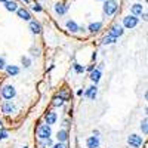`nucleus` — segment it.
<instances>
[{"label": "nucleus", "instance_id": "6ab92c4d", "mask_svg": "<svg viewBox=\"0 0 148 148\" xmlns=\"http://www.w3.org/2000/svg\"><path fill=\"white\" fill-rule=\"evenodd\" d=\"M102 28V22H93L89 25V31L90 33H96V31H99Z\"/></svg>", "mask_w": 148, "mask_h": 148}, {"label": "nucleus", "instance_id": "aec40b11", "mask_svg": "<svg viewBox=\"0 0 148 148\" xmlns=\"http://www.w3.org/2000/svg\"><path fill=\"white\" fill-rule=\"evenodd\" d=\"M55 12L58 15H64L65 12H67V6H64L62 3H58L56 6H55Z\"/></svg>", "mask_w": 148, "mask_h": 148}, {"label": "nucleus", "instance_id": "f257e3e1", "mask_svg": "<svg viewBox=\"0 0 148 148\" xmlns=\"http://www.w3.org/2000/svg\"><path fill=\"white\" fill-rule=\"evenodd\" d=\"M119 9V5L116 0H105L104 3V12L107 14V16H113Z\"/></svg>", "mask_w": 148, "mask_h": 148}, {"label": "nucleus", "instance_id": "5701e85b", "mask_svg": "<svg viewBox=\"0 0 148 148\" xmlns=\"http://www.w3.org/2000/svg\"><path fill=\"white\" fill-rule=\"evenodd\" d=\"M21 62H22V65L25 67V68H28V67L31 65V59H30L28 56H22V58H21Z\"/></svg>", "mask_w": 148, "mask_h": 148}, {"label": "nucleus", "instance_id": "f03ea898", "mask_svg": "<svg viewBox=\"0 0 148 148\" xmlns=\"http://www.w3.org/2000/svg\"><path fill=\"white\" fill-rule=\"evenodd\" d=\"M51 126L49 125H42L39 126V129H37V135H39L40 139H49L51 138Z\"/></svg>", "mask_w": 148, "mask_h": 148}, {"label": "nucleus", "instance_id": "6e6552de", "mask_svg": "<svg viewBox=\"0 0 148 148\" xmlns=\"http://www.w3.org/2000/svg\"><path fill=\"white\" fill-rule=\"evenodd\" d=\"M14 110H15V107H14V104H12L10 101H6V102H3L2 104V111L5 114H10V113H14Z\"/></svg>", "mask_w": 148, "mask_h": 148}, {"label": "nucleus", "instance_id": "9b49d317", "mask_svg": "<svg viewBox=\"0 0 148 148\" xmlns=\"http://www.w3.org/2000/svg\"><path fill=\"white\" fill-rule=\"evenodd\" d=\"M45 120H46V125H53V123L56 121V113H53V111H51V113H47L45 116Z\"/></svg>", "mask_w": 148, "mask_h": 148}, {"label": "nucleus", "instance_id": "f8f14e48", "mask_svg": "<svg viewBox=\"0 0 148 148\" xmlns=\"http://www.w3.org/2000/svg\"><path fill=\"white\" fill-rule=\"evenodd\" d=\"M84 95L88 98H90V99H95L96 98V86H90V88H88L86 92H84Z\"/></svg>", "mask_w": 148, "mask_h": 148}, {"label": "nucleus", "instance_id": "412c9836", "mask_svg": "<svg viewBox=\"0 0 148 148\" xmlns=\"http://www.w3.org/2000/svg\"><path fill=\"white\" fill-rule=\"evenodd\" d=\"M117 39H114V37H111V36H105L104 39H102V45H111V43H116Z\"/></svg>", "mask_w": 148, "mask_h": 148}, {"label": "nucleus", "instance_id": "72a5a7b5", "mask_svg": "<svg viewBox=\"0 0 148 148\" xmlns=\"http://www.w3.org/2000/svg\"><path fill=\"white\" fill-rule=\"evenodd\" d=\"M104 2H105V0H104Z\"/></svg>", "mask_w": 148, "mask_h": 148}, {"label": "nucleus", "instance_id": "a878e982", "mask_svg": "<svg viewBox=\"0 0 148 148\" xmlns=\"http://www.w3.org/2000/svg\"><path fill=\"white\" fill-rule=\"evenodd\" d=\"M8 138V132L6 130H0V141H3Z\"/></svg>", "mask_w": 148, "mask_h": 148}, {"label": "nucleus", "instance_id": "0eeeda50", "mask_svg": "<svg viewBox=\"0 0 148 148\" xmlns=\"http://www.w3.org/2000/svg\"><path fill=\"white\" fill-rule=\"evenodd\" d=\"M16 14H18V16H19L21 19H24V21H30V19H31L30 12H28L27 9H24V8H21V9H16Z\"/></svg>", "mask_w": 148, "mask_h": 148}, {"label": "nucleus", "instance_id": "4468645a", "mask_svg": "<svg viewBox=\"0 0 148 148\" xmlns=\"http://www.w3.org/2000/svg\"><path fill=\"white\" fill-rule=\"evenodd\" d=\"M5 8H6L9 12H15V10L18 9V5H16V2H12V0H6V2H5Z\"/></svg>", "mask_w": 148, "mask_h": 148}, {"label": "nucleus", "instance_id": "c756f323", "mask_svg": "<svg viewBox=\"0 0 148 148\" xmlns=\"http://www.w3.org/2000/svg\"><path fill=\"white\" fill-rule=\"evenodd\" d=\"M46 145H53V144H52V141H51V138L46 139Z\"/></svg>", "mask_w": 148, "mask_h": 148}, {"label": "nucleus", "instance_id": "c85d7f7f", "mask_svg": "<svg viewBox=\"0 0 148 148\" xmlns=\"http://www.w3.org/2000/svg\"><path fill=\"white\" fill-rule=\"evenodd\" d=\"M6 67V64H5V61H3V58H0V70H3Z\"/></svg>", "mask_w": 148, "mask_h": 148}, {"label": "nucleus", "instance_id": "473e14b6", "mask_svg": "<svg viewBox=\"0 0 148 148\" xmlns=\"http://www.w3.org/2000/svg\"><path fill=\"white\" fill-rule=\"evenodd\" d=\"M22 148H27V147H22Z\"/></svg>", "mask_w": 148, "mask_h": 148}, {"label": "nucleus", "instance_id": "39448f33", "mask_svg": "<svg viewBox=\"0 0 148 148\" xmlns=\"http://www.w3.org/2000/svg\"><path fill=\"white\" fill-rule=\"evenodd\" d=\"M127 144L133 148H139L142 145V136H138V135H130V136L127 138Z\"/></svg>", "mask_w": 148, "mask_h": 148}, {"label": "nucleus", "instance_id": "1a4fd4ad", "mask_svg": "<svg viewBox=\"0 0 148 148\" xmlns=\"http://www.w3.org/2000/svg\"><path fill=\"white\" fill-rule=\"evenodd\" d=\"M86 145H88V148H98L99 147V139H98V136H89L86 141Z\"/></svg>", "mask_w": 148, "mask_h": 148}, {"label": "nucleus", "instance_id": "f3484780", "mask_svg": "<svg viewBox=\"0 0 148 148\" xmlns=\"http://www.w3.org/2000/svg\"><path fill=\"white\" fill-rule=\"evenodd\" d=\"M5 68H6V73L9 76H16V74H19V68L16 65H8Z\"/></svg>", "mask_w": 148, "mask_h": 148}, {"label": "nucleus", "instance_id": "9d476101", "mask_svg": "<svg viewBox=\"0 0 148 148\" xmlns=\"http://www.w3.org/2000/svg\"><path fill=\"white\" fill-rule=\"evenodd\" d=\"M30 30L34 34H40L42 33V25L37 21H30Z\"/></svg>", "mask_w": 148, "mask_h": 148}, {"label": "nucleus", "instance_id": "393cba45", "mask_svg": "<svg viewBox=\"0 0 148 148\" xmlns=\"http://www.w3.org/2000/svg\"><path fill=\"white\" fill-rule=\"evenodd\" d=\"M53 105H56V107H61V105H64V99H62V98H55V99H53Z\"/></svg>", "mask_w": 148, "mask_h": 148}, {"label": "nucleus", "instance_id": "bb28decb", "mask_svg": "<svg viewBox=\"0 0 148 148\" xmlns=\"http://www.w3.org/2000/svg\"><path fill=\"white\" fill-rule=\"evenodd\" d=\"M52 148H67L62 142H58V144H55V145H52Z\"/></svg>", "mask_w": 148, "mask_h": 148}, {"label": "nucleus", "instance_id": "a211bd4d", "mask_svg": "<svg viewBox=\"0 0 148 148\" xmlns=\"http://www.w3.org/2000/svg\"><path fill=\"white\" fill-rule=\"evenodd\" d=\"M141 14H142V5H139V3L133 5V6H132V15H133V16H138V15H141Z\"/></svg>", "mask_w": 148, "mask_h": 148}, {"label": "nucleus", "instance_id": "2f4dec72", "mask_svg": "<svg viewBox=\"0 0 148 148\" xmlns=\"http://www.w3.org/2000/svg\"><path fill=\"white\" fill-rule=\"evenodd\" d=\"M0 2H3V3H5V2H6V0H0Z\"/></svg>", "mask_w": 148, "mask_h": 148}, {"label": "nucleus", "instance_id": "7c9ffc66", "mask_svg": "<svg viewBox=\"0 0 148 148\" xmlns=\"http://www.w3.org/2000/svg\"><path fill=\"white\" fill-rule=\"evenodd\" d=\"M21 2H24V3H28V2H30V0H21Z\"/></svg>", "mask_w": 148, "mask_h": 148}, {"label": "nucleus", "instance_id": "423d86ee", "mask_svg": "<svg viewBox=\"0 0 148 148\" xmlns=\"http://www.w3.org/2000/svg\"><path fill=\"white\" fill-rule=\"evenodd\" d=\"M108 36H111V37H114V39H117V37L123 36V28H121V27H119V25L111 27V28H110V31H108Z\"/></svg>", "mask_w": 148, "mask_h": 148}, {"label": "nucleus", "instance_id": "7ed1b4c3", "mask_svg": "<svg viewBox=\"0 0 148 148\" xmlns=\"http://www.w3.org/2000/svg\"><path fill=\"white\" fill-rule=\"evenodd\" d=\"M16 95V90L14 86H10V84H6L3 86V89H2V96L5 98V99H12Z\"/></svg>", "mask_w": 148, "mask_h": 148}, {"label": "nucleus", "instance_id": "cd10ccee", "mask_svg": "<svg viewBox=\"0 0 148 148\" xmlns=\"http://www.w3.org/2000/svg\"><path fill=\"white\" fill-rule=\"evenodd\" d=\"M33 9H34L36 12H42V6H40V5H34Z\"/></svg>", "mask_w": 148, "mask_h": 148}, {"label": "nucleus", "instance_id": "2eb2a0df", "mask_svg": "<svg viewBox=\"0 0 148 148\" xmlns=\"http://www.w3.org/2000/svg\"><path fill=\"white\" fill-rule=\"evenodd\" d=\"M90 80L93 82V83H98L101 80V71L99 70H92L90 71Z\"/></svg>", "mask_w": 148, "mask_h": 148}, {"label": "nucleus", "instance_id": "dca6fc26", "mask_svg": "<svg viewBox=\"0 0 148 148\" xmlns=\"http://www.w3.org/2000/svg\"><path fill=\"white\" fill-rule=\"evenodd\" d=\"M67 28H68L71 33H77V31H80V30H82V28H80V27H79L74 21H67Z\"/></svg>", "mask_w": 148, "mask_h": 148}, {"label": "nucleus", "instance_id": "ddd939ff", "mask_svg": "<svg viewBox=\"0 0 148 148\" xmlns=\"http://www.w3.org/2000/svg\"><path fill=\"white\" fill-rule=\"evenodd\" d=\"M67 138H68V132H67V130H58V133H56L58 142H65Z\"/></svg>", "mask_w": 148, "mask_h": 148}, {"label": "nucleus", "instance_id": "4be33fe9", "mask_svg": "<svg viewBox=\"0 0 148 148\" xmlns=\"http://www.w3.org/2000/svg\"><path fill=\"white\" fill-rule=\"evenodd\" d=\"M147 125H148V120H147V119H144V120L141 121V130H142V133H144V135H147V133H148V126H147Z\"/></svg>", "mask_w": 148, "mask_h": 148}, {"label": "nucleus", "instance_id": "20e7f679", "mask_svg": "<svg viewBox=\"0 0 148 148\" xmlns=\"http://www.w3.org/2000/svg\"><path fill=\"white\" fill-rule=\"evenodd\" d=\"M123 25H125V28H135L138 25V18L133 16V15H129V16H125L123 18Z\"/></svg>", "mask_w": 148, "mask_h": 148}, {"label": "nucleus", "instance_id": "b1692460", "mask_svg": "<svg viewBox=\"0 0 148 148\" xmlns=\"http://www.w3.org/2000/svg\"><path fill=\"white\" fill-rule=\"evenodd\" d=\"M84 70H86V68H84L83 65H80V64H77V62L74 64V71H76V73L82 74V73H84Z\"/></svg>", "mask_w": 148, "mask_h": 148}]
</instances>
